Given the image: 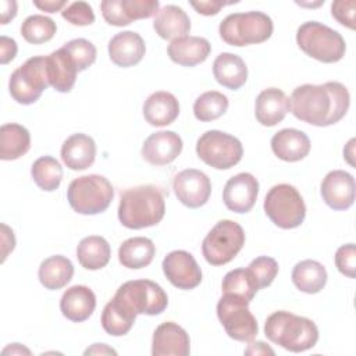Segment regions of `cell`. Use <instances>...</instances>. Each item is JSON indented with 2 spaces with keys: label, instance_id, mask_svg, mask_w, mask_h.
Instances as JSON below:
<instances>
[{
  "label": "cell",
  "instance_id": "obj_48",
  "mask_svg": "<svg viewBox=\"0 0 356 356\" xmlns=\"http://www.w3.org/2000/svg\"><path fill=\"white\" fill-rule=\"evenodd\" d=\"M65 4H67L65 0H43V1L33 0V6L38 7L42 11H46V13L60 11Z\"/></svg>",
  "mask_w": 356,
  "mask_h": 356
},
{
  "label": "cell",
  "instance_id": "obj_28",
  "mask_svg": "<svg viewBox=\"0 0 356 356\" xmlns=\"http://www.w3.org/2000/svg\"><path fill=\"white\" fill-rule=\"evenodd\" d=\"M216 81L229 90H238L248 79V67L245 61L234 53H221L213 63Z\"/></svg>",
  "mask_w": 356,
  "mask_h": 356
},
{
  "label": "cell",
  "instance_id": "obj_50",
  "mask_svg": "<svg viewBox=\"0 0 356 356\" xmlns=\"http://www.w3.org/2000/svg\"><path fill=\"white\" fill-rule=\"evenodd\" d=\"M274 355L275 352L267 346V343H264L263 341H257V342H252L249 343V346L245 349V355Z\"/></svg>",
  "mask_w": 356,
  "mask_h": 356
},
{
  "label": "cell",
  "instance_id": "obj_23",
  "mask_svg": "<svg viewBox=\"0 0 356 356\" xmlns=\"http://www.w3.org/2000/svg\"><path fill=\"white\" fill-rule=\"evenodd\" d=\"M61 159L70 170H86L95 163L96 143L89 135L74 134L64 140L61 146Z\"/></svg>",
  "mask_w": 356,
  "mask_h": 356
},
{
  "label": "cell",
  "instance_id": "obj_2",
  "mask_svg": "<svg viewBox=\"0 0 356 356\" xmlns=\"http://www.w3.org/2000/svg\"><path fill=\"white\" fill-rule=\"evenodd\" d=\"M164 192L156 185H139L121 192L118 220L129 229L157 225L165 213Z\"/></svg>",
  "mask_w": 356,
  "mask_h": 356
},
{
  "label": "cell",
  "instance_id": "obj_31",
  "mask_svg": "<svg viewBox=\"0 0 356 356\" xmlns=\"http://www.w3.org/2000/svg\"><path fill=\"white\" fill-rule=\"evenodd\" d=\"M31 147L29 131L19 124H4L0 128V159L17 160Z\"/></svg>",
  "mask_w": 356,
  "mask_h": 356
},
{
  "label": "cell",
  "instance_id": "obj_21",
  "mask_svg": "<svg viewBox=\"0 0 356 356\" xmlns=\"http://www.w3.org/2000/svg\"><path fill=\"white\" fill-rule=\"evenodd\" d=\"M289 111V97L278 88H268L259 93L254 103L256 120L264 127L281 122Z\"/></svg>",
  "mask_w": 356,
  "mask_h": 356
},
{
  "label": "cell",
  "instance_id": "obj_22",
  "mask_svg": "<svg viewBox=\"0 0 356 356\" xmlns=\"http://www.w3.org/2000/svg\"><path fill=\"white\" fill-rule=\"evenodd\" d=\"M273 153L284 161H299L310 152L309 136L295 128H284L271 138Z\"/></svg>",
  "mask_w": 356,
  "mask_h": 356
},
{
  "label": "cell",
  "instance_id": "obj_5",
  "mask_svg": "<svg viewBox=\"0 0 356 356\" xmlns=\"http://www.w3.org/2000/svg\"><path fill=\"white\" fill-rule=\"evenodd\" d=\"M296 43L307 56L321 63H337L345 56L342 35L317 21H307L298 28Z\"/></svg>",
  "mask_w": 356,
  "mask_h": 356
},
{
  "label": "cell",
  "instance_id": "obj_8",
  "mask_svg": "<svg viewBox=\"0 0 356 356\" xmlns=\"http://www.w3.org/2000/svg\"><path fill=\"white\" fill-rule=\"evenodd\" d=\"M264 211L282 229L299 227L306 217L305 202L298 189L289 184L274 185L266 195Z\"/></svg>",
  "mask_w": 356,
  "mask_h": 356
},
{
  "label": "cell",
  "instance_id": "obj_26",
  "mask_svg": "<svg viewBox=\"0 0 356 356\" xmlns=\"http://www.w3.org/2000/svg\"><path fill=\"white\" fill-rule=\"evenodd\" d=\"M211 50V44L207 39L200 36H185L175 39L168 44V57L184 67H195L203 63Z\"/></svg>",
  "mask_w": 356,
  "mask_h": 356
},
{
  "label": "cell",
  "instance_id": "obj_13",
  "mask_svg": "<svg viewBox=\"0 0 356 356\" xmlns=\"http://www.w3.org/2000/svg\"><path fill=\"white\" fill-rule=\"evenodd\" d=\"M172 189L182 204L189 209H197L207 203L211 193V182L203 171L186 168L174 177Z\"/></svg>",
  "mask_w": 356,
  "mask_h": 356
},
{
  "label": "cell",
  "instance_id": "obj_14",
  "mask_svg": "<svg viewBox=\"0 0 356 356\" xmlns=\"http://www.w3.org/2000/svg\"><path fill=\"white\" fill-rule=\"evenodd\" d=\"M161 267L167 280L178 289H193L202 282V270L195 257L186 250L170 252Z\"/></svg>",
  "mask_w": 356,
  "mask_h": 356
},
{
  "label": "cell",
  "instance_id": "obj_41",
  "mask_svg": "<svg viewBox=\"0 0 356 356\" xmlns=\"http://www.w3.org/2000/svg\"><path fill=\"white\" fill-rule=\"evenodd\" d=\"M120 4L128 25L132 21L157 15L160 11V3L157 0H120Z\"/></svg>",
  "mask_w": 356,
  "mask_h": 356
},
{
  "label": "cell",
  "instance_id": "obj_27",
  "mask_svg": "<svg viewBox=\"0 0 356 356\" xmlns=\"http://www.w3.org/2000/svg\"><path fill=\"white\" fill-rule=\"evenodd\" d=\"M153 28L160 38L172 42L188 36L191 31V19L181 7L168 4L157 13L153 21Z\"/></svg>",
  "mask_w": 356,
  "mask_h": 356
},
{
  "label": "cell",
  "instance_id": "obj_34",
  "mask_svg": "<svg viewBox=\"0 0 356 356\" xmlns=\"http://www.w3.org/2000/svg\"><path fill=\"white\" fill-rule=\"evenodd\" d=\"M31 175L35 184L46 192L56 191L63 179V167L51 156H42L31 167Z\"/></svg>",
  "mask_w": 356,
  "mask_h": 356
},
{
  "label": "cell",
  "instance_id": "obj_24",
  "mask_svg": "<svg viewBox=\"0 0 356 356\" xmlns=\"http://www.w3.org/2000/svg\"><path fill=\"white\" fill-rule=\"evenodd\" d=\"M46 70L49 85L51 88L61 93L71 92L75 85L78 70L63 47L46 56Z\"/></svg>",
  "mask_w": 356,
  "mask_h": 356
},
{
  "label": "cell",
  "instance_id": "obj_44",
  "mask_svg": "<svg viewBox=\"0 0 356 356\" xmlns=\"http://www.w3.org/2000/svg\"><path fill=\"white\" fill-rule=\"evenodd\" d=\"M355 0H338L331 6L332 17L343 26L349 29H355Z\"/></svg>",
  "mask_w": 356,
  "mask_h": 356
},
{
  "label": "cell",
  "instance_id": "obj_30",
  "mask_svg": "<svg viewBox=\"0 0 356 356\" xmlns=\"http://www.w3.org/2000/svg\"><path fill=\"white\" fill-rule=\"evenodd\" d=\"M156 246L152 239L145 236H135L124 241L118 249L120 263L132 270L149 266L154 257Z\"/></svg>",
  "mask_w": 356,
  "mask_h": 356
},
{
  "label": "cell",
  "instance_id": "obj_45",
  "mask_svg": "<svg viewBox=\"0 0 356 356\" xmlns=\"http://www.w3.org/2000/svg\"><path fill=\"white\" fill-rule=\"evenodd\" d=\"M232 3H224L220 0H206V1H191V6L202 15H216L224 6Z\"/></svg>",
  "mask_w": 356,
  "mask_h": 356
},
{
  "label": "cell",
  "instance_id": "obj_37",
  "mask_svg": "<svg viewBox=\"0 0 356 356\" xmlns=\"http://www.w3.org/2000/svg\"><path fill=\"white\" fill-rule=\"evenodd\" d=\"M56 22L51 18L40 14L29 15L21 25L22 38L32 44H42L51 40L56 35Z\"/></svg>",
  "mask_w": 356,
  "mask_h": 356
},
{
  "label": "cell",
  "instance_id": "obj_43",
  "mask_svg": "<svg viewBox=\"0 0 356 356\" xmlns=\"http://www.w3.org/2000/svg\"><path fill=\"white\" fill-rule=\"evenodd\" d=\"M335 266L343 275L356 277V248L355 243H346L338 248L335 253Z\"/></svg>",
  "mask_w": 356,
  "mask_h": 356
},
{
  "label": "cell",
  "instance_id": "obj_25",
  "mask_svg": "<svg viewBox=\"0 0 356 356\" xmlns=\"http://www.w3.org/2000/svg\"><path fill=\"white\" fill-rule=\"evenodd\" d=\"M178 115L179 103L170 92H154L143 103V117L153 127L170 125L178 118Z\"/></svg>",
  "mask_w": 356,
  "mask_h": 356
},
{
  "label": "cell",
  "instance_id": "obj_11",
  "mask_svg": "<svg viewBox=\"0 0 356 356\" xmlns=\"http://www.w3.org/2000/svg\"><path fill=\"white\" fill-rule=\"evenodd\" d=\"M196 153L207 165L217 170H228L242 160L243 147L238 138L211 129L197 139Z\"/></svg>",
  "mask_w": 356,
  "mask_h": 356
},
{
  "label": "cell",
  "instance_id": "obj_29",
  "mask_svg": "<svg viewBox=\"0 0 356 356\" xmlns=\"http://www.w3.org/2000/svg\"><path fill=\"white\" fill-rule=\"evenodd\" d=\"M74 275V266L70 259L61 254L50 256L44 259L38 271L40 284L50 291L64 288Z\"/></svg>",
  "mask_w": 356,
  "mask_h": 356
},
{
  "label": "cell",
  "instance_id": "obj_35",
  "mask_svg": "<svg viewBox=\"0 0 356 356\" xmlns=\"http://www.w3.org/2000/svg\"><path fill=\"white\" fill-rule=\"evenodd\" d=\"M136 316L127 312L122 306H120L114 299H111L103 309L102 313V327L103 330L113 335V337H121L129 332L135 323Z\"/></svg>",
  "mask_w": 356,
  "mask_h": 356
},
{
  "label": "cell",
  "instance_id": "obj_9",
  "mask_svg": "<svg viewBox=\"0 0 356 356\" xmlns=\"http://www.w3.org/2000/svg\"><path fill=\"white\" fill-rule=\"evenodd\" d=\"M243 245V228L232 220H221L203 239L202 253L209 264L222 266L234 260Z\"/></svg>",
  "mask_w": 356,
  "mask_h": 356
},
{
  "label": "cell",
  "instance_id": "obj_16",
  "mask_svg": "<svg viewBox=\"0 0 356 356\" xmlns=\"http://www.w3.org/2000/svg\"><path fill=\"white\" fill-rule=\"evenodd\" d=\"M321 197L334 210H346L355 202V178L343 170L330 171L320 186Z\"/></svg>",
  "mask_w": 356,
  "mask_h": 356
},
{
  "label": "cell",
  "instance_id": "obj_17",
  "mask_svg": "<svg viewBox=\"0 0 356 356\" xmlns=\"http://www.w3.org/2000/svg\"><path fill=\"white\" fill-rule=\"evenodd\" d=\"M182 152V139L174 131H159L146 138L142 157L152 165L172 163Z\"/></svg>",
  "mask_w": 356,
  "mask_h": 356
},
{
  "label": "cell",
  "instance_id": "obj_7",
  "mask_svg": "<svg viewBox=\"0 0 356 356\" xmlns=\"http://www.w3.org/2000/svg\"><path fill=\"white\" fill-rule=\"evenodd\" d=\"M134 316H156L167 309L168 298L164 289L150 280H132L124 282L113 298Z\"/></svg>",
  "mask_w": 356,
  "mask_h": 356
},
{
  "label": "cell",
  "instance_id": "obj_19",
  "mask_svg": "<svg viewBox=\"0 0 356 356\" xmlns=\"http://www.w3.org/2000/svg\"><path fill=\"white\" fill-rule=\"evenodd\" d=\"M146 46L142 36L134 31L115 33L108 42L110 60L122 68L136 65L145 56Z\"/></svg>",
  "mask_w": 356,
  "mask_h": 356
},
{
  "label": "cell",
  "instance_id": "obj_39",
  "mask_svg": "<svg viewBox=\"0 0 356 356\" xmlns=\"http://www.w3.org/2000/svg\"><path fill=\"white\" fill-rule=\"evenodd\" d=\"M248 273L250 274L257 291L263 289L274 281L278 274V263L268 256H259L248 266Z\"/></svg>",
  "mask_w": 356,
  "mask_h": 356
},
{
  "label": "cell",
  "instance_id": "obj_10",
  "mask_svg": "<svg viewBox=\"0 0 356 356\" xmlns=\"http://www.w3.org/2000/svg\"><path fill=\"white\" fill-rule=\"evenodd\" d=\"M249 300L229 293H222L217 303V317L229 338L250 342L259 332L257 321L249 310Z\"/></svg>",
  "mask_w": 356,
  "mask_h": 356
},
{
  "label": "cell",
  "instance_id": "obj_15",
  "mask_svg": "<svg viewBox=\"0 0 356 356\" xmlns=\"http://www.w3.org/2000/svg\"><path fill=\"white\" fill-rule=\"evenodd\" d=\"M259 193V181L250 172H239L229 178L224 186L222 200L234 213H248L253 209Z\"/></svg>",
  "mask_w": 356,
  "mask_h": 356
},
{
  "label": "cell",
  "instance_id": "obj_47",
  "mask_svg": "<svg viewBox=\"0 0 356 356\" xmlns=\"http://www.w3.org/2000/svg\"><path fill=\"white\" fill-rule=\"evenodd\" d=\"M1 239H3V259L1 261L6 260L7 254L10 252L14 250V246H15V238H14V232L13 229H10L6 224H1Z\"/></svg>",
  "mask_w": 356,
  "mask_h": 356
},
{
  "label": "cell",
  "instance_id": "obj_36",
  "mask_svg": "<svg viewBox=\"0 0 356 356\" xmlns=\"http://www.w3.org/2000/svg\"><path fill=\"white\" fill-rule=\"evenodd\" d=\"M228 110V97L217 90L202 93L193 103V114L202 122L220 118Z\"/></svg>",
  "mask_w": 356,
  "mask_h": 356
},
{
  "label": "cell",
  "instance_id": "obj_32",
  "mask_svg": "<svg viewBox=\"0 0 356 356\" xmlns=\"http://www.w3.org/2000/svg\"><path fill=\"white\" fill-rule=\"evenodd\" d=\"M111 249L108 242L99 235L83 238L76 248V259L86 270H100L110 261Z\"/></svg>",
  "mask_w": 356,
  "mask_h": 356
},
{
  "label": "cell",
  "instance_id": "obj_3",
  "mask_svg": "<svg viewBox=\"0 0 356 356\" xmlns=\"http://www.w3.org/2000/svg\"><path fill=\"white\" fill-rule=\"evenodd\" d=\"M266 337L289 352H303L318 341V328L307 317L280 310L270 314L264 324Z\"/></svg>",
  "mask_w": 356,
  "mask_h": 356
},
{
  "label": "cell",
  "instance_id": "obj_46",
  "mask_svg": "<svg viewBox=\"0 0 356 356\" xmlns=\"http://www.w3.org/2000/svg\"><path fill=\"white\" fill-rule=\"evenodd\" d=\"M17 43L14 39L7 36H0V63L8 64L17 56Z\"/></svg>",
  "mask_w": 356,
  "mask_h": 356
},
{
  "label": "cell",
  "instance_id": "obj_40",
  "mask_svg": "<svg viewBox=\"0 0 356 356\" xmlns=\"http://www.w3.org/2000/svg\"><path fill=\"white\" fill-rule=\"evenodd\" d=\"M63 49L70 54L78 72L90 67L96 60V47L92 42L78 38L67 42Z\"/></svg>",
  "mask_w": 356,
  "mask_h": 356
},
{
  "label": "cell",
  "instance_id": "obj_38",
  "mask_svg": "<svg viewBox=\"0 0 356 356\" xmlns=\"http://www.w3.org/2000/svg\"><path fill=\"white\" fill-rule=\"evenodd\" d=\"M222 293L236 295L246 300H252L257 292V288L246 268H235L225 274L221 284Z\"/></svg>",
  "mask_w": 356,
  "mask_h": 356
},
{
  "label": "cell",
  "instance_id": "obj_18",
  "mask_svg": "<svg viewBox=\"0 0 356 356\" xmlns=\"http://www.w3.org/2000/svg\"><path fill=\"white\" fill-rule=\"evenodd\" d=\"M191 352V339L188 332L172 321L160 324L152 339V355L153 356H188Z\"/></svg>",
  "mask_w": 356,
  "mask_h": 356
},
{
  "label": "cell",
  "instance_id": "obj_12",
  "mask_svg": "<svg viewBox=\"0 0 356 356\" xmlns=\"http://www.w3.org/2000/svg\"><path fill=\"white\" fill-rule=\"evenodd\" d=\"M50 86L46 70V57L36 56L28 58L10 76L8 90L11 97L19 104H32Z\"/></svg>",
  "mask_w": 356,
  "mask_h": 356
},
{
  "label": "cell",
  "instance_id": "obj_6",
  "mask_svg": "<svg viewBox=\"0 0 356 356\" xmlns=\"http://www.w3.org/2000/svg\"><path fill=\"white\" fill-rule=\"evenodd\" d=\"M113 196L114 189L110 181L97 174L78 177L67 189V199L72 210L85 216H93L107 210Z\"/></svg>",
  "mask_w": 356,
  "mask_h": 356
},
{
  "label": "cell",
  "instance_id": "obj_1",
  "mask_svg": "<svg viewBox=\"0 0 356 356\" xmlns=\"http://www.w3.org/2000/svg\"><path fill=\"white\" fill-rule=\"evenodd\" d=\"M350 96L345 85L330 81L321 85L305 83L293 89L289 99L291 113L314 127H328L345 117Z\"/></svg>",
  "mask_w": 356,
  "mask_h": 356
},
{
  "label": "cell",
  "instance_id": "obj_51",
  "mask_svg": "<svg viewBox=\"0 0 356 356\" xmlns=\"http://www.w3.org/2000/svg\"><path fill=\"white\" fill-rule=\"evenodd\" d=\"M85 355H117V352L106 343H93L85 350Z\"/></svg>",
  "mask_w": 356,
  "mask_h": 356
},
{
  "label": "cell",
  "instance_id": "obj_33",
  "mask_svg": "<svg viewBox=\"0 0 356 356\" xmlns=\"http://www.w3.org/2000/svg\"><path fill=\"white\" fill-rule=\"evenodd\" d=\"M292 282L305 293H317L327 284V271L316 260H302L292 270Z\"/></svg>",
  "mask_w": 356,
  "mask_h": 356
},
{
  "label": "cell",
  "instance_id": "obj_20",
  "mask_svg": "<svg viewBox=\"0 0 356 356\" xmlns=\"http://www.w3.org/2000/svg\"><path fill=\"white\" fill-rule=\"evenodd\" d=\"M96 307L95 292L86 285H74L68 288L60 299L63 316L74 323L88 320Z\"/></svg>",
  "mask_w": 356,
  "mask_h": 356
},
{
  "label": "cell",
  "instance_id": "obj_49",
  "mask_svg": "<svg viewBox=\"0 0 356 356\" xmlns=\"http://www.w3.org/2000/svg\"><path fill=\"white\" fill-rule=\"evenodd\" d=\"M17 15V3L10 0L1 1V24H8Z\"/></svg>",
  "mask_w": 356,
  "mask_h": 356
},
{
  "label": "cell",
  "instance_id": "obj_42",
  "mask_svg": "<svg viewBox=\"0 0 356 356\" xmlns=\"http://www.w3.org/2000/svg\"><path fill=\"white\" fill-rule=\"evenodd\" d=\"M64 19L76 26H86L95 22V13L86 1H74L61 11Z\"/></svg>",
  "mask_w": 356,
  "mask_h": 356
},
{
  "label": "cell",
  "instance_id": "obj_52",
  "mask_svg": "<svg viewBox=\"0 0 356 356\" xmlns=\"http://www.w3.org/2000/svg\"><path fill=\"white\" fill-rule=\"evenodd\" d=\"M7 353H11V355H15V353H18V355H22V353L31 355V350L24 348L21 343H10V346L3 349V355H7Z\"/></svg>",
  "mask_w": 356,
  "mask_h": 356
},
{
  "label": "cell",
  "instance_id": "obj_4",
  "mask_svg": "<svg viewBox=\"0 0 356 356\" xmlns=\"http://www.w3.org/2000/svg\"><path fill=\"white\" fill-rule=\"evenodd\" d=\"M273 29L271 18L261 11L229 14L218 26L220 38L236 47L266 42L273 35Z\"/></svg>",
  "mask_w": 356,
  "mask_h": 356
}]
</instances>
